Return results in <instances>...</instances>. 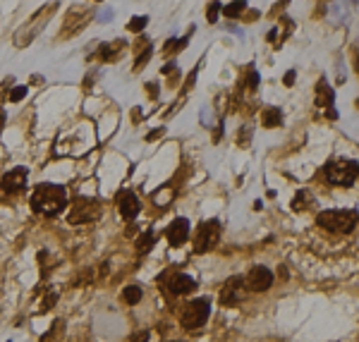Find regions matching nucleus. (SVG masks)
<instances>
[{
  "mask_svg": "<svg viewBox=\"0 0 359 342\" xmlns=\"http://www.w3.org/2000/svg\"><path fill=\"white\" fill-rule=\"evenodd\" d=\"M244 297V280L242 278H230L220 290V304L223 306H235Z\"/></svg>",
  "mask_w": 359,
  "mask_h": 342,
  "instance_id": "8",
  "label": "nucleus"
},
{
  "mask_svg": "<svg viewBox=\"0 0 359 342\" xmlns=\"http://www.w3.org/2000/svg\"><path fill=\"white\" fill-rule=\"evenodd\" d=\"M118 208H120V216H122L125 220H134V218L139 216V210H142V201L137 199L134 192H120Z\"/></svg>",
  "mask_w": 359,
  "mask_h": 342,
  "instance_id": "9",
  "label": "nucleus"
},
{
  "mask_svg": "<svg viewBox=\"0 0 359 342\" xmlns=\"http://www.w3.org/2000/svg\"><path fill=\"white\" fill-rule=\"evenodd\" d=\"M27 177H29V170H27V168H15V170H10V172H5L3 182H0V187H3V192H10V194H15V192L24 189V184H27Z\"/></svg>",
  "mask_w": 359,
  "mask_h": 342,
  "instance_id": "11",
  "label": "nucleus"
},
{
  "mask_svg": "<svg viewBox=\"0 0 359 342\" xmlns=\"http://www.w3.org/2000/svg\"><path fill=\"white\" fill-rule=\"evenodd\" d=\"M261 122H263V127H280L283 124V112H280V108H266L263 110V115H261Z\"/></svg>",
  "mask_w": 359,
  "mask_h": 342,
  "instance_id": "13",
  "label": "nucleus"
},
{
  "mask_svg": "<svg viewBox=\"0 0 359 342\" xmlns=\"http://www.w3.org/2000/svg\"><path fill=\"white\" fill-rule=\"evenodd\" d=\"M101 204L96 199H87V196H82V199H77L72 204V208L67 213V220L70 225H84V222H94L101 218Z\"/></svg>",
  "mask_w": 359,
  "mask_h": 342,
  "instance_id": "4",
  "label": "nucleus"
},
{
  "mask_svg": "<svg viewBox=\"0 0 359 342\" xmlns=\"http://www.w3.org/2000/svg\"><path fill=\"white\" fill-rule=\"evenodd\" d=\"M311 204H314V199L309 196V192H306V189H299V192H297V196L292 199V208L294 210H304V208H311Z\"/></svg>",
  "mask_w": 359,
  "mask_h": 342,
  "instance_id": "14",
  "label": "nucleus"
},
{
  "mask_svg": "<svg viewBox=\"0 0 359 342\" xmlns=\"http://www.w3.org/2000/svg\"><path fill=\"white\" fill-rule=\"evenodd\" d=\"M316 222L333 232H352L357 225V210H323Z\"/></svg>",
  "mask_w": 359,
  "mask_h": 342,
  "instance_id": "3",
  "label": "nucleus"
},
{
  "mask_svg": "<svg viewBox=\"0 0 359 342\" xmlns=\"http://www.w3.org/2000/svg\"><path fill=\"white\" fill-rule=\"evenodd\" d=\"M142 287L139 285H127L122 290V299L127 302V304H139V299H142Z\"/></svg>",
  "mask_w": 359,
  "mask_h": 342,
  "instance_id": "17",
  "label": "nucleus"
},
{
  "mask_svg": "<svg viewBox=\"0 0 359 342\" xmlns=\"http://www.w3.org/2000/svg\"><path fill=\"white\" fill-rule=\"evenodd\" d=\"M242 280H244V287L249 292H266L273 285V273L266 266H254L247 273V278H242Z\"/></svg>",
  "mask_w": 359,
  "mask_h": 342,
  "instance_id": "7",
  "label": "nucleus"
},
{
  "mask_svg": "<svg viewBox=\"0 0 359 342\" xmlns=\"http://www.w3.org/2000/svg\"><path fill=\"white\" fill-rule=\"evenodd\" d=\"M283 82L287 84V86H292V84H294V72H292V70H290V72L285 74V79H283Z\"/></svg>",
  "mask_w": 359,
  "mask_h": 342,
  "instance_id": "26",
  "label": "nucleus"
},
{
  "mask_svg": "<svg viewBox=\"0 0 359 342\" xmlns=\"http://www.w3.org/2000/svg\"><path fill=\"white\" fill-rule=\"evenodd\" d=\"M63 330H65V323H63V320H55L53 328H51V330L41 338V342H58V338H60V332H63Z\"/></svg>",
  "mask_w": 359,
  "mask_h": 342,
  "instance_id": "19",
  "label": "nucleus"
},
{
  "mask_svg": "<svg viewBox=\"0 0 359 342\" xmlns=\"http://www.w3.org/2000/svg\"><path fill=\"white\" fill-rule=\"evenodd\" d=\"M153 240H156V234H153L151 230L142 232V234L137 237V252H139V254H146V252L153 246Z\"/></svg>",
  "mask_w": 359,
  "mask_h": 342,
  "instance_id": "16",
  "label": "nucleus"
},
{
  "mask_svg": "<svg viewBox=\"0 0 359 342\" xmlns=\"http://www.w3.org/2000/svg\"><path fill=\"white\" fill-rule=\"evenodd\" d=\"M218 14H220V2H218V0H213V2L208 5V10H206V20L213 24L218 20Z\"/></svg>",
  "mask_w": 359,
  "mask_h": 342,
  "instance_id": "23",
  "label": "nucleus"
},
{
  "mask_svg": "<svg viewBox=\"0 0 359 342\" xmlns=\"http://www.w3.org/2000/svg\"><path fill=\"white\" fill-rule=\"evenodd\" d=\"M32 208L36 213H41L46 218H53L60 210L67 208V189L60 187V184H39V187L32 192Z\"/></svg>",
  "mask_w": 359,
  "mask_h": 342,
  "instance_id": "1",
  "label": "nucleus"
},
{
  "mask_svg": "<svg viewBox=\"0 0 359 342\" xmlns=\"http://www.w3.org/2000/svg\"><path fill=\"white\" fill-rule=\"evenodd\" d=\"M122 41H118V44H110V46H101L98 48V60H115V56H118V50H122Z\"/></svg>",
  "mask_w": 359,
  "mask_h": 342,
  "instance_id": "15",
  "label": "nucleus"
},
{
  "mask_svg": "<svg viewBox=\"0 0 359 342\" xmlns=\"http://www.w3.org/2000/svg\"><path fill=\"white\" fill-rule=\"evenodd\" d=\"M208 314H211L208 299H194V302L185 304V309H182V326L187 330H196L208 320Z\"/></svg>",
  "mask_w": 359,
  "mask_h": 342,
  "instance_id": "5",
  "label": "nucleus"
},
{
  "mask_svg": "<svg viewBox=\"0 0 359 342\" xmlns=\"http://www.w3.org/2000/svg\"><path fill=\"white\" fill-rule=\"evenodd\" d=\"M55 299H58V294H55V292H51V294H48V297L41 302V311H48V309H51V306L55 304Z\"/></svg>",
  "mask_w": 359,
  "mask_h": 342,
  "instance_id": "25",
  "label": "nucleus"
},
{
  "mask_svg": "<svg viewBox=\"0 0 359 342\" xmlns=\"http://www.w3.org/2000/svg\"><path fill=\"white\" fill-rule=\"evenodd\" d=\"M151 53H153V48L151 46H146L142 50V56H137V62H134V70H142L146 62H149V58H151Z\"/></svg>",
  "mask_w": 359,
  "mask_h": 342,
  "instance_id": "21",
  "label": "nucleus"
},
{
  "mask_svg": "<svg viewBox=\"0 0 359 342\" xmlns=\"http://www.w3.org/2000/svg\"><path fill=\"white\" fill-rule=\"evenodd\" d=\"M247 8V0H235V2H230V5H225V8H220L223 10V14L225 17H230V20H235V17H239V12Z\"/></svg>",
  "mask_w": 359,
  "mask_h": 342,
  "instance_id": "18",
  "label": "nucleus"
},
{
  "mask_svg": "<svg viewBox=\"0 0 359 342\" xmlns=\"http://www.w3.org/2000/svg\"><path fill=\"white\" fill-rule=\"evenodd\" d=\"M194 287H196L194 278L185 276V273H175V276L168 280V290H170L173 294H189Z\"/></svg>",
  "mask_w": 359,
  "mask_h": 342,
  "instance_id": "12",
  "label": "nucleus"
},
{
  "mask_svg": "<svg viewBox=\"0 0 359 342\" xmlns=\"http://www.w3.org/2000/svg\"><path fill=\"white\" fill-rule=\"evenodd\" d=\"M316 103L318 106H326V103H333V91L328 88L326 82H321L318 84V98H316Z\"/></svg>",
  "mask_w": 359,
  "mask_h": 342,
  "instance_id": "20",
  "label": "nucleus"
},
{
  "mask_svg": "<svg viewBox=\"0 0 359 342\" xmlns=\"http://www.w3.org/2000/svg\"><path fill=\"white\" fill-rule=\"evenodd\" d=\"M146 22H149V17H132V22L127 24V29H130V32H142L144 26H146Z\"/></svg>",
  "mask_w": 359,
  "mask_h": 342,
  "instance_id": "22",
  "label": "nucleus"
},
{
  "mask_svg": "<svg viewBox=\"0 0 359 342\" xmlns=\"http://www.w3.org/2000/svg\"><path fill=\"white\" fill-rule=\"evenodd\" d=\"M165 237H168L170 246L185 244L187 237H189V220H187V218H177V220H173L168 228H165Z\"/></svg>",
  "mask_w": 359,
  "mask_h": 342,
  "instance_id": "10",
  "label": "nucleus"
},
{
  "mask_svg": "<svg viewBox=\"0 0 359 342\" xmlns=\"http://www.w3.org/2000/svg\"><path fill=\"white\" fill-rule=\"evenodd\" d=\"M24 96H27V86H17L10 91V100H15V103H20Z\"/></svg>",
  "mask_w": 359,
  "mask_h": 342,
  "instance_id": "24",
  "label": "nucleus"
},
{
  "mask_svg": "<svg viewBox=\"0 0 359 342\" xmlns=\"http://www.w3.org/2000/svg\"><path fill=\"white\" fill-rule=\"evenodd\" d=\"M220 240V222L218 220H206L199 225V230L194 234V252L196 254H206Z\"/></svg>",
  "mask_w": 359,
  "mask_h": 342,
  "instance_id": "6",
  "label": "nucleus"
},
{
  "mask_svg": "<svg viewBox=\"0 0 359 342\" xmlns=\"http://www.w3.org/2000/svg\"><path fill=\"white\" fill-rule=\"evenodd\" d=\"M173 70H175V65H173V62H170V65H165V67H163V72H165V74H168V72H173Z\"/></svg>",
  "mask_w": 359,
  "mask_h": 342,
  "instance_id": "28",
  "label": "nucleus"
},
{
  "mask_svg": "<svg viewBox=\"0 0 359 342\" xmlns=\"http://www.w3.org/2000/svg\"><path fill=\"white\" fill-rule=\"evenodd\" d=\"M323 172H326V180L330 184H335V187H352L357 182V160H347V158L328 160Z\"/></svg>",
  "mask_w": 359,
  "mask_h": 342,
  "instance_id": "2",
  "label": "nucleus"
},
{
  "mask_svg": "<svg viewBox=\"0 0 359 342\" xmlns=\"http://www.w3.org/2000/svg\"><path fill=\"white\" fill-rule=\"evenodd\" d=\"M163 134V130H153V132H149V142H153L156 136H161Z\"/></svg>",
  "mask_w": 359,
  "mask_h": 342,
  "instance_id": "27",
  "label": "nucleus"
}]
</instances>
